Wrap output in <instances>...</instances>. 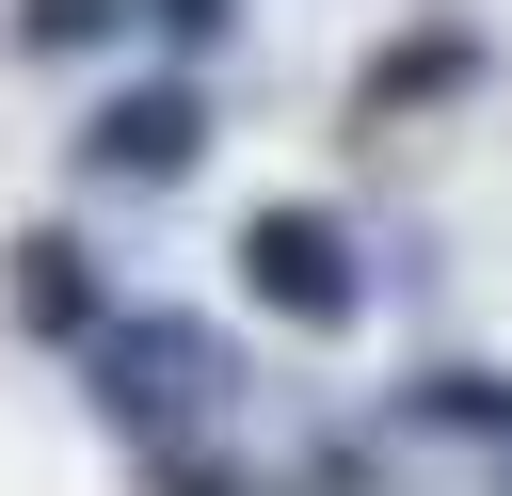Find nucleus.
<instances>
[{"label":"nucleus","mask_w":512,"mask_h":496,"mask_svg":"<svg viewBox=\"0 0 512 496\" xmlns=\"http://www.w3.org/2000/svg\"><path fill=\"white\" fill-rule=\"evenodd\" d=\"M144 32L192 64V48H224V32H240V0H144Z\"/></svg>","instance_id":"nucleus-8"},{"label":"nucleus","mask_w":512,"mask_h":496,"mask_svg":"<svg viewBox=\"0 0 512 496\" xmlns=\"http://www.w3.org/2000/svg\"><path fill=\"white\" fill-rule=\"evenodd\" d=\"M400 432H464V448H512V368H480V352L416 368V384H400Z\"/></svg>","instance_id":"nucleus-5"},{"label":"nucleus","mask_w":512,"mask_h":496,"mask_svg":"<svg viewBox=\"0 0 512 496\" xmlns=\"http://www.w3.org/2000/svg\"><path fill=\"white\" fill-rule=\"evenodd\" d=\"M80 368H96V400H112V432H144V448H192V432H208V416L240 400V368H224V336H208V320H176V304H160V320H144V304H112Z\"/></svg>","instance_id":"nucleus-1"},{"label":"nucleus","mask_w":512,"mask_h":496,"mask_svg":"<svg viewBox=\"0 0 512 496\" xmlns=\"http://www.w3.org/2000/svg\"><path fill=\"white\" fill-rule=\"evenodd\" d=\"M0 304H16V336H48V352H96V320H112V288H96V240H80V224H32V240H16V272H0Z\"/></svg>","instance_id":"nucleus-4"},{"label":"nucleus","mask_w":512,"mask_h":496,"mask_svg":"<svg viewBox=\"0 0 512 496\" xmlns=\"http://www.w3.org/2000/svg\"><path fill=\"white\" fill-rule=\"evenodd\" d=\"M240 288H256L288 336H336V320L368 304V256H352V224H336V208H288V192H272V208L240 224Z\"/></svg>","instance_id":"nucleus-2"},{"label":"nucleus","mask_w":512,"mask_h":496,"mask_svg":"<svg viewBox=\"0 0 512 496\" xmlns=\"http://www.w3.org/2000/svg\"><path fill=\"white\" fill-rule=\"evenodd\" d=\"M480 64V32H400L384 64H368V112H400V96H432V80H464Z\"/></svg>","instance_id":"nucleus-7"},{"label":"nucleus","mask_w":512,"mask_h":496,"mask_svg":"<svg viewBox=\"0 0 512 496\" xmlns=\"http://www.w3.org/2000/svg\"><path fill=\"white\" fill-rule=\"evenodd\" d=\"M208 160V96L160 64V80H128V96H96V128H80V176H112V192H176Z\"/></svg>","instance_id":"nucleus-3"},{"label":"nucleus","mask_w":512,"mask_h":496,"mask_svg":"<svg viewBox=\"0 0 512 496\" xmlns=\"http://www.w3.org/2000/svg\"><path fill=\"white\" fill-rule=\"evenodd\" d=\"M144 0H16V64H80V48H112Z\"/></svg>","instance_id":"nucleus-6"}]
</instances>
